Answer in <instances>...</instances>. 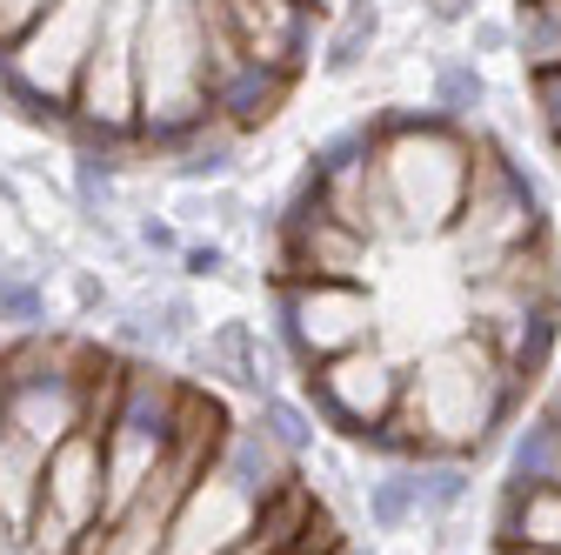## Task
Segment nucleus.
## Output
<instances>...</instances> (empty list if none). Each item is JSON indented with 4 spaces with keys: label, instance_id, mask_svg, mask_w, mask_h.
Returning <instances> with one entry per match:
<instances>
[{
    "label": "nucleus",
    "instance_id": "obj_3",
    "mask_svg": "<svg viewBox=\"0 0 561 555\" xmlns=\"http://www.w3.org/2000/svg\"><path fill=\"white\" fill-rule=\"evenodd\" d=\"M515 47H522L535 127L561 168V0H515Z\"/></svg>",
    "mask_w": 561,
    "mask_h": 555
},
{
    "label": "nucleus",
    "instance_id": "obj_2",
    "mask_svg": "<svg viewBox=\"0 0 561 555\" xmlns=\"http://www.w3.org/2000/svg\"><path fill=\"white\" fill-rule=\"evenodd\" d=\"M334 0H0V101L114 168L215 161L295 101Z\"/></svg>",
    "mask_w": 561,
    "mask_h": 555
},
{
    "label": "nucleus",
    "instance_id": "obj_1",
    "mask_svg": "<svg viewBox=\"0 0 561 555\" xmlns=\"http://www.w3.org/2000/svg\"><path fill=\"white\" fill-rule=\"evenodd\" d=\"M274 328L321 422L394 468L481 462L561 349V241L502 134L381 107L274 222Z\"/></svg>",
    "mask_w": 561,
    "mask_h": 555
}]
</instances>
